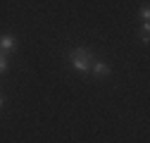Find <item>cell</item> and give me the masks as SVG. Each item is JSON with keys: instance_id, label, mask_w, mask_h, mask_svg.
I'll list each match as a JSON object with an SVG mask.
<instances>
[{"instance_id": "cell-1", "label": "cell", "mask_w": 150, "mask_h": 143, "mask_svg": "<svg viewBox=\"0 0 150 143\" xmlns=\"http://www.w3.org/2000/svg\"><path fill=\"white\" fill-rule=\"evenodd\" d=\"M69 62H71V67L76 69L79 74H88L91 64H93V55H91L86 48H74L69 52Z\"/></svg>"}, {"instance_id": "cell-5", "label": "cell", "mask_w": 150, "mask_h": 143, "mask_svg": "<svg viewBox=\"0 0 150 143\" xmlns=\"http://www.w3.org/2000/svg\"><path fill=\"white\" fill-rule=\"evenodd\" d=\"M141 17H143V19L148 22V17H150V10H148V7H143V10H141Z\"/></svg>"}, {"instance_id": "cell-3", "label": "cell", "mask_w": 150, "mask_h": 143, "mask_svg": "<svg viewBox=\"0 0 150 143\" xmlns=\"http://www.w3.org/2000/svg\"><path fill=\"white\" fill-rule=\"evenodd\" d=\"M14 48V38H12V36H0V50H3V52H7V50H12Z\"/></svg>"}, {"instance_id": "cell-2", "label": "cell", "mask_w": 150, "mask_h": 143, "mask_svg": "<svg viewBox=\"0 0 150 143\" xmlns=\"http://www.w3.org/2000/svg\"><path fill=\"white\" fill-rule=\"evenodd\" d=\"M91 69H93V74H96V76H100V79L110 76V67H107L105 62H93V64H91Z\"/></svg>"}, {"instance_id": "cell-4", "label": "cell", "mask_w": 150, "mask_h": 143, "mask_svg": "<svg viewBox=\"0 0 150 143\" xmlns=\"http://www.w3.org/2000/svg\"><path fill=\"white\" fill-rule=\"evenodd\" d=\"M7 72V57H5V52L0 50V74H5Z\"/></svg>"}, {"instance_id": "cell-6", "label": "cell", "mask_w": 150, "mask_h": 143, "mask_svg": "<svg viewBox=\"0 0 150 143\" xmlns=\"http://www.w3.org/2000/svg\"><path fill=\"white\" fill-rule=\"evenodd\" d=\"M3 103H5V98H3V96H0V107H3Z\"/></svg>"}]
</instances>
